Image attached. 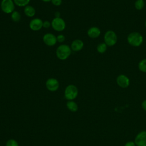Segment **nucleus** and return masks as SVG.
<instances>
[{"mask_svg": "<svg viewBox=\"0 0 146 146\" xmlns=\"http://www.w3.org/2000/svg\"><path fill=\"white\" fill-rule=\"evenodd\" d=\"M139 70L144 73H146V58L141 59L138 63Z\"/></svg>", "mask_w": 146, "mask_h": 146, "instance_id": "obj_17", "label": "nucleus"}, {"mask_svg": "<svg viewBox=\"0 0 146 146\" xmlns=\"http://www.w3.org/2000/svg\"><path fill=\"white\" fill-rule=\"evenodd\" d=\"M124 146H136V144L135 143V142H133L132 141H128L125 143V144L124 145Z\"/></svg>", "mask_w": 146, "mask_h": 146, "instance_id": "obj_25", "label": "nucleus"}, {"mask_svg": "<svg viewBox=\"0 0 146 146\" xmlns=\"http://www.w3.org/2000/svg\"><path fill=\"white\" fill-rule=\"evenodd\" d=\"M78 95V89L74 84L68 85L64 92V98L68 100H73L75 99Z\"/></svg>", "mask_w": 146, "mask_h": 146, "instance_id": "obj_3", "label": "nucleus"}, {"mask_svg": "<svg viewBox=\"0 0 146 146\" xmlns=\"http://www.w3.org/2000/svg\"><path fill=\"white\" fill-rule=\"evenodd\" d=\"M35 9L32 6L27 5L24 9V13L28 17H33L35 14Z\"/></svg>", "mask_w": 146, "mask_h": 146, "instance_id": "obj_14", "label": "nucleus"}, {"mask_svg": "<svg viewBox=\"0 0 146 146\" xmlns=\"http://www.w3.org/2000/svg\"><path fill=\"white\" fill-rule=\"evenodd\" d=\"M71 54V47L65 44H60L56 50V55L57 58L62 60L67 59Z\"/></svg>", "mask_w": 146, "mask_h": 146, "instance_id": "obj_2", "label": "nucleus"}, {"mask_svg": "<svg viewBox=\"0 0 146 146\" xmlns=\"http://www.w3.org/2000/svg\"><path fill=\"white\" fill-rule=\"evenodd\" d=\"M43 2H50L51 0H41Z\"/></svg>", "mask_w": 146, "mask_h": 146, "instance_id": "obj_28", "label": "nucleus"}, {"mask_svg": "<svg viewBox=\"0 0 146 146\" xmlns=\"http://www.w3.org/2000/svg\"><path fill=\"white\" fill-rule=\"evenodd\" d=\"M66 39V37L63 34H59L56 36V40L57 42H59V43H63L64 42Z\"/></svg>", "mask_w": 146, "mask_h": 146, "instance_id": "obj_22", "label": "nucleus"}, {"mask_svg": "<svg viewBox=\"0 0 146 146\" xmlns=\"http://www.w3.org/2000/svg\"><path fill=\"white\" fill-rule=\"evenodd\" d=\"M15 5L19 7H25L28 5L30 0H13Z\"/></svg>", "mask_w": 146, "mask_h": 146, "instance_id": "obj_19", "label": "nucleus"}, {"mask_svg": "<svg viewBox=\"0 0 146 146\" xmlns=\"http://www.w3.org/2000/svg\"><path fill=\"white\" fill-rule=\"evenodd\" d=\"M66 107L68 110L71 112H76L78 110V106L77 103L73 100H68L66 103Z\"/></svg>", "mask_w": 146, "mask_h": 146, "instance_id": "obj_15", "label": "nucleus"}, {"mask_svg": "<svg viewBox=\"0 0 146 146\" xmlns=\"http://www.w3.org/2000/svg\"><path fill=\"white\" fill-rule=\"evenodd\" d=\"M141 107H142L143 109L146 111V100H144L143 101V102L141 103Z\"/></svg>", "mask_w": 146, "mask_h": 146, "instance_id": "obj_26", "label": "nucleus"}, {"mask_svg": "<svg viewBox=\"0 0 146 146\" xmlns=\"http://www.w3.org/2000/svg\"><path fill=\"white\" fill-rule=\"evenodd\" d=\"M145 27H146V21H145Z\"/></svg>", "mask_w": 146, "mask_h": 146, "instance_id": "obj_29", "label": "nucleus"}, {"mask_svg": "<svg viewBox=\"0 0 146 146\" xmlns=\"http://www.w3.org/2000/svg\"><path fill=\"white\" fill-rule=\"evenodd\" d=\"M2 11L6 14H11L15 9V3L13 0H2L1 2Z\"/></svg>", "mask_w": 146, "mask_h": 146, "instance_id": "obj_5", "label": "nucleus"}, {"mask_svg": "<svg viewBox=\"0 0 146 146\" xmlns=\"http://www.w3.org/2000/svg\"><path fill=\"white\" fill-rule=\"evenodd\" d=\"M52 4L55 6H60L62 3V0H51Z\"/></svg>", "mask_w": 146, "mask_h": 146, "instance_id": "obj_23", "label": "nucleus"}, {"mask_svg": "<svg viewBox=\"0 0 146 146\" xmlns=\"http://www.w3.org/2000/svg\"><path fill=\"white\" fill-rule=\"evenodd\" d=\"M117 41V36L115 31L111 30H107L104 35V42L107 46H114Z\"/></svg>", "mask_w": 146, "mask_h": 146, "instance_id": "obj_4", "label": "nucleus"}, {"mask_svg": "<svg viewBox=\"0 0 146 146\" xmlns=\"http://www.w3.org/2000/svg\"><path fill=\"white\" fill-rule=\"evenodd\" d=\"M84 46V43L83 42L79 39H75L72 41V42L71 44V50L77 52L79 51L83 48Z\"/></svg>", "mask_w": 146, "mask_h": 146, "instance_id": "obj_13", "label": "nucleus"}, {"mask_svg": "<svg viewBox=\"0 0 146 146\" xmlns=\"http://www.w3.org/2000/svg\"><path fill=\"white\" fill-rule=\"evenodd\" d=\"M6 146H19V144L15 140L11 139L7 141Z\"/></svg>", "mask_w": 146, "mask_h": 146, "instance_id": "obj_21", "label": "nucleus"}, {"mask_svg": "<svg viewBox=\"0 0 146 146\" xmlns=\"http://www.w3.org/2000/svg\"><path fill=\"white\" fill-rule=\"evenodd\" d=\"M51 26L52 29L56 31H63L66 26V22L63 19L60 17L54 18L51 22Z\"/></svg>", "mask_w": 146, "mask_h": 146, "instance_id": "obj_6", "label": "nucleus"}, {"mask_svg": "<svg viewBox=\"0 0 146 146\" xmlns=\"http://www.w3.org/2000/svg\"><path fill=\"white\" fill-rule=\"evenodd\" d=\"M21 18V14L17 11H14L11 14V19L12 21L14 22H18L20 21Z\"/></svg>", "mask_w": 146, "mask_h": 146, "instance_id": "obj_18", "label": "nucleus"}, {"mask_svg": "<svg viewBox=\"0 0 146 146\" xmlns=\"http://www.w3.org/2000/svg\"><path fill=\"white\" fill-rule=\"evenodd\" d=\"M107 45L104 42H102L98 44L96 50L100 54H104L107 51Z\"/></svg>", "mask_w": 146, "mask_h": 146, "instance_id": "obj_16", "label": "nucleus"}, {"mask_svg": "<svg viewBox=\"0 0 146 146\" xmlns=\"http://www.w3.org/2000/svg\"><path fill=\"white\" fill-rule=\"evenodd\" d=\"M127 42L133 47H139L143 42V36L139 32L134 31L129 33L127 36Z\"/></svg>", "mask_w": 146, "mask_h": 146, "instance_id": "obj_1", "label": "nucleus"}, {"mask_svg": "<svg viewBox=\"0 0 146 146\" xmlns=\"http://www.w3.org/2000/svg\"><path fill=\"white\" fill-rule=\"evenodd\" d=\"M51 26V23L48 21H45L43 22V27L45 29H48Z\"/></svg>", "mask_w": 146, "mask_h": 146, "instance_id": "obj_24", "label": "nucleus"}, {"mask_svg": "<svg viewBox=\"0 0 146 146\" xmlns=\"http://www.w3.org/2000/svg\"><path fill=\"white\" fill-rule=\"evenodd\" d=\"M43 22L42 20L40 18H34L30 22L29 27L33 31H39L43 27Z\"/></svg>", "mask_w": 146, "mask_h": 146, "instance_id": "obj_10", "label": "nucleus"}, {"mask_svg": "<svg viewBox=\"0 0 146 146\" xmlns=\"http://www.w3.org/2000/svg\"><path fill=\"white\" fill-rule=\"evenodd\" d=\"M44 43L48 46H53L57 42L56 36L52 33H46L43 36Z\"/></svg>", "mask_w": 146, "mask_h": 146, "instance_id": "obj_9", "label": "nucleus"}, {"mask_svg": "<svg viewBox=\"0 0 146 146\" xmlns=\"http://www.w3.org/2000/svg\"><path fill=\"white\" fill-rule=\"evenodd\" d=\"M55 18H58V17H60V13L59 12V11H56L55 13Z\"/></svg>", "mask_w": 146, "mask_h": 146, "instance_id": "obj_27", "label": "nucleus"}, {"mask_svg": "<svg viewBox=\"0 0 146 146\" xmlns=\"http://www.w3.org/2000/svg\"><path fill=\"white\" fill-rule=\"evenodd\" d=\"M87 35L92 39H95L99 37L101 34L100 29L96 26H93L88 29L87 32Z\"/></svg>", "mask_w": 146, "mask_h": 146, "instance_id": "obj_12", "label": "nucleus"}, {"mask_svg": "<svg viewBox=\"0 0 146 146\" xmlns=\"http://www.w3.org/2000/svg\"><path fill=\"white\" fill-rule=\"evenodd\" d=\"M134 142L136 146H146V131L139 132L135 137Z\"/></svg>", "mask_w": 146, "mask_h": 146, "instance_id": "obj_11", "label": "nucleus"}, {"mask_svg": "<svg viewBox=\"0 0 146 146\" xmlns=\"http://www.w3.org/2000/svg\"><path fill=\"white\" fill-rule=\"evenodd\" d=\"M45 84L46 88L51 92L57 91L59 87V83L58 80L54 78H50L46 80Z\"/></svg>", "mask_w": 146, "mask_h": 146, "instance_id": "obj_7", "label": "nucleus"}, {"mask_svg": "<svg viewBox=\"0 0 146 146\" xmlns=\"http://www.w3.org/2000/svg\"><path fill=\"white\" fill-rule=\"evenodd\" d=\"M116 83L121 88H127L130 84V80L128 76L124 74H120L116 78Z\"/></svg>", "mask_w": 146, "mask_h": 146, "instance_id": "obj_8", "label": "nucleus"}, {"mask_svg": "<svg viewBox=\"0 0 146 146\" xmlns=\"http://www.w3.org/2000/svg\"><path fill=\"white\" fill-rule=\"evenodd\" d=\"M145 6L144 0H136L135 2V7L137 10H142Z\"/></svg>", "mask_w": 146, "mask_h": 146, "instance_id": "obj_20", "label": "nucleus"}]
</instances>
